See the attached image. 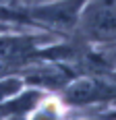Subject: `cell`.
<instances>
[{
    "label": "cell",
    "instance_id": "4",
    "mask_svg": "<svg viewBox=\"0 0 116 120\" xmlns=\"http://www.w3.org/2000/svg\"><path fill=\"white\" fill-rule=\"evenodd\" d=\"M35 37H0V60L4 62H21L33 56Z\"/></svg>",
    "mask_w": 116,
    "mask_h": 120
},
{
    "label": "cell",
    "instance_id": "6",
    "mask_svg": "<svg viewBox=\"0 0 116 120\" xmlns=\"http://www.w3.org/2000/svg\"><path fill=\"white\" fill-rule=\"evenodd\" d=\"M29 81L39 85H48V87H60L62 83H66L64 75H56V72H39L35 77H29Z\"/></svg>",
    "mask_w": 116,
    "mask_h": 120
},
{
    "label": "cell",
    "instance_id": "7",
    "mask_svg": "<svg viewBox=\"0 0 116 120\" xmlns=\"http://www.w3.org/2000/svg\"><path fill=\"white\" fill-rule=\"evenodd\" d=\"M21 87H23V83L19 79H4V81H0V99H6L8 95H15Z\"/></svg>",
    "mask_w": 116,
    "mask_h": 120
},
{
    "label": "cell",
    "instance_id": "1",
    "mask_svg": "<svg viewBox=\"0 0 116 120\" xmlns=\"http://www.w3.org/2000/svg\"><path fill=\"white\" fill-rule=\"evenodd\" d=\"M83 27L91 37L112 39L116 37V4L114 0H93L85 12Z\"/></svg>",
    "mask_w": 116,
    "mask_h": 120
},
{
    "label": "cell",
    "instance_id": "2",
    "mask_svg": "<svg viewBox=\"0 0 116 120\" xmlns=\"http://www.w3.org/2000/svg\"><path fill=\"white\" fill-rule=\"evenodd\" d=\"M83 4H85V0H60L54 4L39 6V8L31 11L29 15L37 21L56 25V27H70L77 21V15H79Z\"/></svg>",
    "mask_w": 116,
    "mask_h": 120
},
{
    "label": "cell",
    "instance_id": "5",
    "mask_svg": "<svg viewBox=\"0 0 116 120\" xmlns=\"http://www.w3.org/2000/svg\"><path fill=\"white\" fill-rule=\"evenodd\" d=\"M39 93L37 91H27L23 95L15 97L11 101H6L4 106H0V116H23L39 101Z\"/></svg>",
    "mask_w": 116,
    "mask_h": 120
},
{
    "label": "cell",
    "instance_id": "8",
    "mask_svg": "<svg viewBox=\"0 0 116 120\" xmlns=\"http://www.w3.org/2000/svg\"><path fill=\"white\" fill-rule=\"evenodd\" d=\"M35 120H58V114H56V108L54 106H48V108L39 110Z\"/></svg>",
    "mask_w": 116,
    "mask_h": 120
},
{
    "label": "cell",
    "instance_id": "9",
    "mask_svg": "<svg viewBox=\"0 0 116 120\" xmlns=\"http://www.w3.org/2000/svg\"><path fill=\"white\" fill-rule=\"evenodd\" d=\"M0 120H2V116H0Z\"/></svg>",
    "mask_w": 116,
    "mask_h": 120
},
{
    "label": "cell",
    "instance_id": "3",
    "mask_svg": "<svg viewBox=\"0 0 116 120\" xmlns=\"http://www.w3.org/2000/svg\"><path fill=\"white\" fill-rule=\"evenodd\" d=\"M116 95V87L110 83H102V81H79L73 87H69L64 99L75 106H85V104H93V101H104Z\"/></svg>",
    "mask_w": 116,
    "mask_h": 120
}]
</instances>
